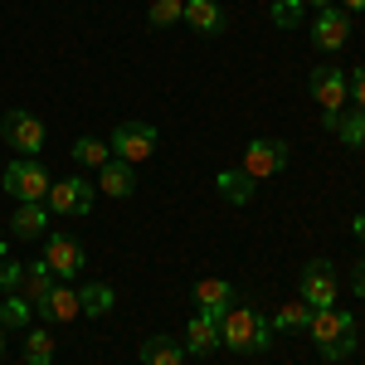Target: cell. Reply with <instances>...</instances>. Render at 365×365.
<instances>
[{
	"label": "cell",
	"instance_id": "31",
	"mask_svg": "<svg viewBox=\"0 0 365 365\" xmlns=\"http://www.w3.org/2000/svg\"><path fill=\"white\" fill-rule=\"evenodd\" d=\"M351 292H356V297H365V258H356V263H351Z\"/></svg>",
	"mask_w": 365,
	"mask_h": 365
},
{
	"label": "cell",
	"instance_id": "20",
	"mask_svg": "<svg viewBox=\"0 0 365 365\" xmlns=\"http://www.w3.org/2000/svg\"><path fill=\"white\" fill-rule=\"evenodd\" d=\"M0 327L5 331H29L34 327V307H29V297L15 287V292H0Z\"/></svg>",
	"mask_w": 365,
	"mask_h": 365
},
{
	"label": "cell",
	"instance_id": "27",
	"mask_svg": "<svg viewBox=\"0 0 365 365\" xmlns=\"http://www.w3.org/2000/svg\"><path fill=\"white\" fill-rule=\"evenodd\" d=\"M180 15H185V0H151V5H146V25L151 29L180 25Z\"/></svg>",
	"mask_w": 365,
	"mask_h": 365
},
{
	"label": "cell",
	"instance_id": "36",
	"mask_svg": "<svg viewBox=\"0 0 365 365\" xmlns=\"http://www.w3.org/2000/svg\"><path fill=\"white\" fill-rule=\"evenodd\" d=\"M0 258H10V253H5V234H0Z\"/></svg>",
	"mask_w": 365,
	"mask_h": 365
},
{
	"label": "cell",
	"instance_id": "12",
	"mask_svg": "<svg viewBox=\"0 0 365 365\" xmlns=\"http://www.w3.org/2000/svg\"><path fill=\"white\" fill-rule=\"evenodd\" d=\"M34 317H39L44 327L78 322V317H83V312H78V287H68V282H54V287H49V297H39V302H34Z\"/></svg>",
	"mask_w": 365,
	"mask_h": 365
},
{
	"label": "cell",
	"instance_id": "23",
	"mask_svg": "<svg viewBox=\"0 0 365 365\" xmlns=\"http://www.w3.org/2000/svg\"><path fill=\"white\" fill-rule=\"evenodd\" d=\"M268 327H273V331H307L312 327V307L302 302V297H297V302H282V307L268 317Z\"/></svg>",
	"mask_w": 365,
	"mask_h": 365
},
{
	"label": "cell",
	"instance_id": "33",
	"mask_svg": "<svg viewBox=\"0 0 365 365\" xmlns=\"http://www.w3.org/2000/svg\"><path fill=\"white\" fill-rule=\"evenodd\" d=\"M351 234H356V239H365V215H356V220H351Z\"/></svg>",
	"mask_w": 365,
	"mask_h": 365
},
{
	"label": "cell",
	"instance_id": "29",
	"mask_svg": "<svg viewBox=\"0 0 365 365\" xmlns=\"http://www.w3.org/2000/svg\"><path fill=\"white\" fill-rule=\"evenodd\" d=\"M25 282V263H15V258H0V292H15Z\"/></svg>",
	"mask_w": 365,
	"mask_h": 365
},
{
	"label": "cell",
	"instance_id": "15",
	"mask_svg": "<svg viewBox=\"0 0 365 365\" xmlns=\"http://www.w3.org/2000/svg\"><path fill=\"white\" fill-rule=\"evenodd\" d=\"M190 297H195V312H205V317H225V312L234 307V282L200 278L195 287H190Z\"/></svg>",
	"mask_w": 365,
	"mask_h": 365
},
{
	"label": "cell",
	"instance_id": "9",
	"mask_svg": "<svg viewBox=\"0 0 365 365\" xmlns=\"http://www.w3.org/2000/svg\"><path fill=\"white\" fill-rule=\"evenodd\" d=\"M287 141L278 137H253L249 146H244V161H239V170H249L253 180H273V175H282L287 170Z\"/></svg>",
	"mask_w": 365,
	"mask_h": 365
},
{
	"label": "cell",
	"instance_id": "2",
	"mask_svg": "<svg viewBox=\"0 0 365 365\" xmlns=\"http://www.w3.org/2000/svg\"><path fill=\"white\" fill-rule=\"evenodd\" d=\"M312 341H317V356L322 361H346V356H356V336H361V327H356V317L346 307H322L312 312Z\"/></svg>",
	"mask_w": 365,
	"mask_h": 365
},
{
	"label": "cell",
	"instance_id": "7",
	"mask_svg": "<svg viewBox=\"0 0 365 365\" xmlns=\"http://www.w3.org/2000/svg\"><path fill=\"white\" fill-rule=\"evenodd\" d=\"M297 297H302V302H307L312 312L336 307V297H341L336 263H327V258H312L307 268H302V278H297Z\"/></svg>",
	"mask_w": 365,
	"mask_h": 365
},
{
	"label": "cell",
	"instance_id": "37",
	"mask_svg": "<svg viewBox=\"0 0 365 365\" xmlns=\"http://www.w3.org/2000/svg\"><path fill=\"white\" fill-rule=\"evenodd\" d=\"M0 365H5V361H0Z\"/></svg>",
	"mask_w": 365,
	"mask_h": 365
},
{
	"label": "cell",
	"instance_id": "17",
	"mask_svg": "<svg viewBox=\"0 0 365 365\" xmlns=\"http://www.w3.org/2000/svg\"><path fill=\"white\" fill-rule=\"evenodd\" d=\"M49 205L39 200V205H15V215H10V234L15 239H39V234H49Z\"/></svg>",
	"mask_w": 365,
	"mask_h": 365
},
{
	"label": "cell",
	"instance_id": "35",
	"mask_svg": "<svg viewBox=\"0 0 365 365\" xmlns=\"http://www.w3.org/2000/svg\"><path fill=\"white\" fill-rule=\"evenodd\" d=\"M5 336H10V331H5V327H0V361H5Z\"/></svg>",
	"mask_w": 365,
	"mask_h": 365
},
{
	"label": "cell",
	"instance_id": "18",
	"mask_svg": "<svg viewBox=\"0 0 365 365\" xmlns=\"http://www.w3.org/2000/svg\"><path fill=\"white\" fill-rule=\"evenodd\" d=\"M215 190H220V200H229V205H253V190H258V180H253L249 170H220L215 175Z\"/></svg>",
	"mask_w": 365,
	"mask_h": 365
},
{
	"label": "cell",
	"instance_id": "6",
	"mask_svg": "<svg viewBox=\"0 0 365 365\" xmlns=\"http://www.w3.org/2000/svg\"><path fill=\"white\" fill-rule=\"evenodd\" d=\"M93 200H98V185L88 180V175H68V180H54L49 185V215H58V220H83V215H93Z\"/></svg>",
	"mask_w": 365,
	"mask_h": 365
},
{
	"label": "cell",
	"instance_id": "13",
	"mask_svg": "<svg viewBox=\"0 0 365 365\" xmlns=\"http://www.w3.org/2000/svg\"><path fill=\"white\" fill-rule=\"evenodd\" d=\"M185 356H195V361H205V356H215L220 351V317H205V312H195L190 317V327H185Z\"/></svg>",
	"mask_w": 365,
	"mask_h": 365
},
{
	"label": "cell",
	"instance_id": "5",
	"mask_svg": "<svg viewBox=\"0 0 365 365\" xmlns=\"http://www.w3.org/2000/svg\"><path fill=\"white\" fill-rule=\"evenodd\" d=\"M108 146H113L117 161L137 166V161H146V156H156V146H161V132H156V122H141V117H132V122H117V127H113Z\"/></svg>",
	"mask_w": 365,
	"mask_h": 365
},
{
	"label": "cell",
	"instance_id": "21",
	"mask_svg": "<svg viewBox=\"0 0 365 365\" xmlns=\"http://www.w3.org/2000/svg\"><path fill=\"white\" fill-rule=\"evenodd\" d=\"M108 161H113V146L103 137H78L73 141V166L78 170H103Z\"/></svg>",
	"mask_w": 365,
	"mask_h": 365
},
{
	"label": "cell",
	"instance_id": "26",
	"mask_svg": "<svg viewBox=\"0 0 365 365\" xmlns=\"http://www.w3.org/2000/svg\"><path fill=\"white\" fill-rule=\"evenodd\" d=\"M25 365H54V331L29 327L25 331Z\"/></svg>",
	"mask_w": 365,
	"mask_h": 365
},
{
	"label": "cell",
	"instance_id": "30",
	"mask_svg": "<svg viewBox=\"0 0 365 365\" xmlns=\"http://www.w3.org/2000/svg\"><path fill=\"white\" fill-rule=\"evenodd\" d=\"M346 78H351V103H356V108L365 113V63L356 68V73H346Z\"/></svg>",
	"mask_w": 365,
	"mask_h": 365
},
{
	"label": "cell",
	"instance_id": "1",
	"mask_svg": "<svg viewBox=\"0 0 365 365\" xmlns=\"http://www.w3.org/2000/svg\"><path fill=\"white\" fill-rule=\"evenodd\" d=\"M220 346L234 356H263L273 346V327L258 307H229L220 317Z\"/></svg>",
	"mask_w": 365,
	"mask_h": 365
},
{
	"label": "cell",
	"instance_id": "34",
	"mask_svg": "<svg viewBox=\"0 0 365 365\" xmlns=\"http://www.w3.org/2000/svg\"><path fill=\"white\" fill-rule=\"evenodd\" d=\"M307 10H327V5H336V0H302Z\"/></svg>",
	"mask_w": 365,
	"mask_h": 365
},
{
	"label": "cell",
	"instance_id": "24",
	"mask_svg": "<svg viewBox=\"0 0 365 365\" xmlns=\"http://www.w3.org/2000/svg\"><path fill=\"white\" fill-rule=\"evenodd\" d=\"M54 273H49V263L39 258V263H25V282H20V292L29 297V307L39 302V297H49V287H54Z\"/></svg>",
	"mask_w": 365,
	"mask_h": 365
},
{
	"label": "cell",
	"instance_id": "32",
	"mask_svg": "<svg viewBox=\"0 0 365 365\" xmlns=\"http://www.w3.org/2000/svg\"><path fill=\"white\" fill-rule=\"evenodd\" d=\"M341 10H346V15H365V0H336Z\"/></svg>",
	"mask_w": 365,
	"mask_h": 365
},
{
	"label": "cell",
	"instance_id": "10",
	"mask_svg": "<svg viewBox=\"0 0 365 365\" xmlns=\"http://www.w3.org/2000/svg\"><path fill=\"white\" fill-rule=\"evenodd\" d=\"M0 132H5V141H10L20 156H39V151H44V141H49L44 122H39L34 113H25V108H10V113H0Z\"/></svg>",
	"mask_w": 365,
	"mask_h": 365
},
{
	"label": "cell",
	"instance_id": "25",
	"mask_svg": "<svg viewBox=\"0 0 365 365\" xmlns=\"http://www.w3.org/2000/svg\"><path fill=\"white\" fill-rule=\"evenodd\" d=\"M331 132H336V141H341V146H351V151L365 146V113H361V108H346V113L331 122Z\"/></svg>",
	"mask_w": 365,
	"mask_h": 365
},
{
	"label": "cell",
	"instance_id": "16",
	"mask_svg": "<svg viewBox=\"0 0 365 365\" xmlns=\"http://www.w3.org/2000/svg\"><path fill=\"white\" fill-rule=\"evenodd\" d=\"M93 185H98L103 195H113V200H132V195H137V170L113 156L108 166L98 170V180H93Z\"/></svg>",
	"mask_w": 365,
	"mask_h": 365
},
{
	"label": "cell",
	"instance_id": "14",
	"mask_svg": "<svg viewBox=\"0 0 365 365\" xmlns=\"http://www.w3.org/2000/svg\"><path fill=\"white\" fill-rule=\"evenodd\" d=\"M180 25H190L195 34H225L229 29V15H225V5L220 0H185V15H180Z\"/></svg>",
	"mask_w": 365,
	"mask_h": 365
},
{
	"label": "cell",
	"instance_id": "11",
	"mask_svg": "<svg viewBox=\"0 0 365 365\" xmlns=\"http://www.w3.org/2000/svg\"><path fill=\"white\" fill-rule=\"evenodd\" d=\"M351 44V15L341 10V5H327V10H317L312 15V49H322V54H336Z\"/></svg>",
	"mask_w": 365,
	"mask_h": 365
},
{
	"label": "cell",
	"instance_id": "19",
	"mask_svg": "<svg viewBox=\"0 0 365 365\" xmlns=\"http://www.w3.org/2000/svg\"><path fill=\"white\" fill-rule=\"evenodd\" d=\"M141 365H185V346L166 331H156L141 341Z\"/></svg>",
	"mask_w": 365,
	"mask_h": 365
},
{
	"label": "cell",
	"instance_id": "4",
	"mask_svg": "<svg viewBox=\"0 0 365 365\" xmlns=\"http://www.w3.org/2000/svg\"><path fill=\"white\" fill-rule=\"evenodd\" d=\"M49 170L39 166V156H15L10 166L0 170V190L10 200H20V205H39V200H49Z\"/></svg>",
	"mask_w": 365,
	"mask_h": 365
},
{
	"label": "cell",
	"instance_id": "22",
	"mask_svg": "<svg viewBox=\"0 0 365 365\" xmlns=\"http://www.w3.org/2000/svg\"><path fill=\"white\" fill-rule=\"evenodd\" d=\"M117 302V292L108 287V282H88V287H78V312L83 317H108Z\"/></svg>",
	"mask_w": 365,
	"mask_h": 365
},
{
	"label": "cell",
	"instance_id": "8",
	"mask_svg": "<svg viewBox=\"0 0 365 365\" xmlns=\"http://www.w3.org/2000/svg\"><path fill=\"white\" fill-rule=\"evenodd\" d=\"M44 263H49V273H54L58 282H73L78 273H83L88 253H83V244H78L73 234L49 229V234H44Z\"/></svg>",
	"mask_w": 365,
	"mask_h": 365
},
{
	"label": "cell",
	"instance_id": "3",
	"mask_svg": "<svg viewBox=\"0 0 365 365\" xmlns=\"http://www.w3.org/2000/svg\"><path fill=\"white\" fill-rule=\"evenodd\" d=\"M312 103L322 108V127L331 132V122H336L341 113H346V103H351V78H346V68H336V63H317L312 68Z\"/></svg>",
	"mask_w": 365,
	"mask_h": 365
},
{
	"label": "cell",
	"instance_id": "28",
	"mask_svg": "<svg viewBox=\"0 0 365 365\" xmlns=\"http://www.w3.org/2000/svg\"><path fill=\"white\" fill-rule=\"evenodd\" d=\"M307 20V5L302 0H273V25L278 29H297Z\"/></svg>",
	"mask_w": 365,
	"mask_h": 365
}]
</instances>
